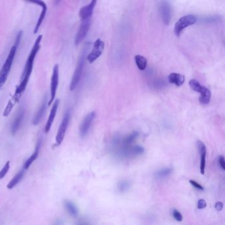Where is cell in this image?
<instances>
[{
	"instance_id": "obj_30",
	"label": "cell",
	"mask_w": 225,
	"mask_h": 225,
	"mask_svg": "<svg viewBox=\"0 0 225 225\" xmlns=\"http://www.w3.org/2000/svg\"><path fill=\"white\" fill-rule=\"evenodd\" d=\"M189 183H190L194 188L199 189V190H204V188L201 185H200V184H198L197 182H196V181L190 180H189Z\"/></svg>"
},
{
	"instance_id": "obj_32",
	"label": "cell",
	"mask_w": 225,
	"mask_h": 225,
	"mask_svg": "<svg viewBox=\"0 0 225 225\" xmlns=\"http://www.w3.org/2000/svg\"><path fill=\"white\" fill-rule=\"evenodd\" d=\"M218 162H219V165L220 167L223 170H225V160H224V158L223 156H220L219 157Z\"/></svg>"
},
{
	"instance_id": "obj_26",
	"label": "cell",
	"mask_w": 225,
	"mask_h": 225,
	"mask_svg": "<svg viewBox=\"0 0 225 225\" xmlns=\"http://www.w3.org/2000/svg\"><path fill=\"white\" fill-rule=\"evenodd\" d=\"M189 85L193 91L197 92H200L203 89V87H204L201 85V83L199 81H197L196 79H192V80L189 81Z\"/></svg>"
},
{
	"instance_id": "obj_31",
	"label": "cell",
	"mask_w": 225,
	"mask_h": 225,
	"mask_svg": "<svg viewBox=\"0 0 225 225\" xmlns=\"http://www.w3.org/2000/svg\"><path fill=\"white\" fill-rule=\"evenodd\" d=\"M206 206H207V203L204 200L201 199V200H200L199 201H198L197 208L199 209H204V208H205Z\"/></svg>"
},
{
	"instance_id": "obj_14",
	"label": "cell",
	"mask_w": 225,
	"mask_h": 225,
	"mask_svg": "<svg viewBox=\"0 0 225 225\" xmlns=\"http://www.w3.org/2000/svg\"><path fill=\"white\" fill-rule=\"evenodd\" d=\"M59 103H60L59 100H56L55 102L54 103V104H53V106H52V108L51 109V111H50V116H49V117H48V119L47 120L46 126H45V132H46V133H48V132L50 131V130L51 129V127H52L53 122H54L57 111H58V107H59Z\"/></svg>"
},
{
	"instance_id": "obj_3",
	"label": "cell",
	"mask_w": 225,
	"mask_h": 225,
	"mask_svg": "<svg viewBox=\"0 0 225 225\" xmlns=\"http://www.w3.org/2000/svg\"><path fill=\"white\" fill-rule=\"evenodd\" d=\"M197 17L193 15H185L178 20L174 26V33L177 37H180L183 30L193 25L197 22Z\"/></svg>"
},
{
	"instance_id": "obj_1",
	"label": "cell",
	"mask_w": 225,
	"mask_h": 225,
	"mask_svg": "<svg viewBox=\"0 0 225 225\" xmlns=\"http://www.w3.org/2000/svg\"><path fill=\"white\" fill-rule=\"evenodd\" d=\"M42 35H39L38 38H37L36 41H35L34 45L33 47V49L31 50V52L30 53L27 61H26L25 70L23 72V79H22V81L20 83V85L17 88L15 94L14 95L17 97H18V98H19L21 96V94H23V92L25 91L26 86H27L29 78L33 71L35 57H36L40 48H41V42L42 41Z\"/></svg>"
},
{
	"instance_id": "obj_20",
	"label": "cell",
	"mask_w": 225,
	"mask_h": 225,
	"mask_svg": "<svg viewBox=\"0 0 225 225\" xmlns=\"http://www.w3.org/2000/svg\"><path fill=\"white\" fill-rule=\"evenodd\" d=\"M24 174H25V170L24 169L21 170L19 173L13 177V178L10 181V182H9L7 186V188L10 189H13L19 184V182L22 180V178H23Z\"/></svg>"
},
{
	"instance_id": "obj_29",
	"label": "cell",
	"mask_w": 225,
	"mask_h": 225,
	"mask_svg": "<svg viewBox=\"0 0 225 225\" xmlns=\"http://www.w3.org/2000/svg\"><path fill=\"white\" fill-rule=\"evenodd\" d=\"M173 215L174 218L176 219V220H177V221L181 222L183 219V217H182V214H181L180 212H179V211L176 209L173 210Z\"/></svg>"
},
{
	"instance_id": "obj_22",
	"label": "cell",
	"mask_w": 225,
	"mask_h": 225,
	"mask_svg": "<svg viewBox=\"0 0 225 225\" xmlns=\"http://www.w3.org/2000/svg\"><path fill=\"white\" fill-rule=\"evenodd\" d=\"M139 136V132L138 131H134L130 135L126 136V138L123 140V145L125 147L130 146L131 144L133 143L134 141L138 138Z\"/></svg>"
},
{
	"instance_id": "obj_33",
	"label": "cell",
	"mask_w": 225,
	"mask_h": 225,
	"mask_svg": "<svg viewBox=\"0 0 225 225\" xmlns=\"http://www.w3.org/2000/svg\"><path fill=\"white\" fill-rule=\"evenodd\" d=\"M215 207L217 211H221L223 209V204L222 202H217L215 204Z\"/></svg>"
},
{
	"instance_id": "obj_13",
	"label": "cell",
	"mask_w": 225,
	"mask_h": 225,
	"mask_svg": "<svg viewBox=\"0 0 225 225\" xmlns=\"http://www.w3.org/2000/svg\"><path fill=\"white\" fill-rule=\"evenodd\" d=\"M32 2L34 3L37 4V5L40 6L42 7V11L41 13V14H40V17H39V18L38 19L37 23L36 26H35V29L34 30V33L37 34V32L38 31L40 26H41V25L42 23V21H44V19H45V15H46V11H47V6H46V4L45 3V2H44L43 1H41V0H36V1H33Z\"/></svg>"
},
{
	"instance_id": "obj_11",
	"label": "cell",
	"mask_w": 225,
	"mask_h": 225,
	"mask_svg": "<svg viewBox=\"0 0 225 225\" xmlns=\"http://www.w3.org/2000/svg\"><path fill=\"white\" fill-rule=\"evenodd\" d=\"M197 147L201 155V162H200V172L201 174H205V166H206V154H207V148L205 143L199 140L197 142Z\"/></svg>"
},
{
	"instance_id": "obj_12",
	"label": "cell",
	"mask_w": 225,
	"mask_h": 225,
	"mask_svg": "<svg viewBox=\"0 0 225 225\" xmlns=\"http://www.w3.org/2000/svg\"><path fill=\"white\" fill-rule=\"evenodd\" d=\"M96 4V1L92 0L91 3L86 6L83 7L80 11H79V17H81V20L91 19V17L93 13V10Z\"/></svg>"
},
{
	"instance_id": "obj_8",
	"label": "cell",
	"mask_w": 225,
	"mask_h": 225,
	"mask_svg": "<svg viewBox=\"0 0 225 225\" xmlns=\"http://www.w3.org/2000/svg\"><path fill=\"white\" fill-rule=\"evenodd\" d=\"M59 83V66L58 65H55L53 68V73L51 80L50 85V99L48 102V106L52 104L55 99L57 89H58Z\"/></svg>"
},
{
	"instance_id": "obj_15",
	"label": "cell",
	"mask_w": 225,
	"mask_h": 225,
	"mask_svg": "<svg viewBox=\"0 0 225 225\" xmlns=\"http://www.w3.org/2000/svg\"><path fill=\"white\" fill-rule=\"evenodd\" d=\"M169 81L171 84H174L177 87H181L185 82V77L183 75L178 73H172L169 77Z\"/></svg>"
},
{
	"instance_id": "obj_5",
	"label": "cell",
	"mask_w": 225,
	"mask_h": 225,
	"mask_svg": "<svg viewBox=\"0 0 225 225\" xmlns=\"http://www.w3.org/2000/svg\"><path fill=\"white\" fill-rule=\"evenodd\" d=\"M70 117H71V115H70V112L68 110V111L65 113L63 120L61 121L58 132H57L56 137V142L57 145H60L61 143L63 142L66 131H67V129L69 126Z\"/></svg>"
},
{
	"instance_id": "obj_4",
	"label": "cell",
	"mask_w": 225,
	"mask_h": 225,
	"mask_svg": "<svg viewBox=\"0 0 225 225\" xmlns=\"http://www.w3.org/2000/svg\"><path fill=\"white\" fill-rule=\"evenodd\" d=\"M85 52L84 51L82 53L81 57L79 59L76 69L75 70V72L73 73V76L72 79V82L71 84H70V90L72 91L76 89L79 81H80L84 65H85Z\"/></svg>"
},
{
	"instance_id": "obj_35",
	"label": "cell",
	"mask_w": 225,
	"mask_h": 225,
	"mask_svg": "<svg viewBox=\"0 0 225 225\" xmlns=\"http://www.w3.org/2000/svg\"><path fill=\"white\" fill-rule=\"evenodd\" d=\"M77 225H88L87 223L83 222H79L77 223Z\"/></svg>"
},
{
	"instance_id": "obj_6",
	"label": "cell",
	"mask_w": 225,
	"mask_h": 225,
	"mask_svg": "<svg viewBox=\"0 0 225 225\" xmlns=\"http://www.w3.org/2000/svg\"><path fill=\"white\" fill-rule=\"evenodd\" d=\"M158 10L162 22L165 25H169L172 19V7L170 2L167 1L161 2Z\"/></svg>"
},
{
	"instance_id": "obj_16",
	"label": "cell",
	"mask_w": 225,
	"mask_h": 225,
	"mask_svg": "<svg viewBox=\"0 0 225 225\" xmlns=\"http://www.w3.org/2000/svg\"><path fill=\"white\" fill-rule=\"evenodd\" d=\"M25 115V112L23 110H20L19 114H17V117L15 118L14 122H13L12 126H11V132L13 134H15L17 133V131L19 130L20 127L21 126V123H23V118Z\"/></svg>"
},
{
	"instance_id": "obj_9",
	"label": "cell",
	"mask_w": 225,
	"mask_h": 225,
	"mask_svg": "<svg viewBox=\"0 0 225 225\" xmlns=\"http://www.w3.org/2000/svg\"><path fill=\"white\" fill-rule=\"evenodd\" d=\"M90 26L91 19L81 20V23L77 33L76 39H75V44H76V45H79L83 41V39L85 38L88 32H89Z\"/></svg>"
},
{
	"instance_id": "obj_19",
	"label": "cell",
	"mask_w": 225,
	"mask_h": 225,
	"mask_svg": "<svg viewBox=\"0 0 225 225\" xmlns=\"http://www.w3.org/2000/svg\"><path fill=\"white\" fill-rule=\"evenodd\" d=\"M40 147H41V142H38L37 143L36 149H35L34 152L33 153V154L30 156L27 160H26L24 164V170H27L29 169L30 166L32 165V163L37 159L38 156V153H39V149Z\"/></svg>"
},
{
	"instance_id": "obj_25",
	"label": "cell",
	"mask_w": 225,
	"mask_h": 225,
	"mask_svg": "<svg viewBox=\"0 0 225 225\" xmlns=\"http://www.w3.org/2000/svg\"><path fill=\"white\" fill-rule=\"evenodd\" d=\"M19 99V98H18V97H16L15 96H14L13 97V99L11 100L10 102H9L6 108L5 109V111H4V113H3L4 116L7 117L9 115V114H10L13 108L14 107L15 103H17V101Z\"/></svg>"
},
{
	"instance_id": "obj_2",
	"label": "cell",
	"mask_w": 225,
	"mask_h": 225,
	"mask_svg": "<svg viewBox=\"0 0 225 225\" xmlns=\"http://www.w3.org/2000/svg\"><path fill=\"white\" fill-rule=\"evenodd\" d=\"M17 49V46L14 45L13 46H12L5 63H4L1 71H0V88H1L4 85V83H6L7 77L9 76V73H10L11 71V66L16 54Z\"/></svg>"
},
{
	"instance_id": "obj_7",
	"label": "cell",
	"mask_w": 225,
	"mask_h": 225,
	"mask_svg": "<svg viewBox=\"0 0 225 225\" xmlns=\"http://www.w3.org/2000/svg\"><path fill=\"white\" fill-rule=\"evenodd\" d=\"M104 48V42L102 40L99 38L94 43L93 48L90 54L87 56V59L90 64L93 63L99 57L102 55Z\"/></svg>"
},
{
	"instance_id": "obj_17",
	"label": "cell",
	"mask_w": 225,
	"mask_h": 225,
	"mask_svg": "<svg viewBox=\"0 0 225 225\" xmlns=\"http://www.w3.org/2000/svg\"><path fill=\"white\" fill-rule=\"evenodd\" d=\"M201 94V96L200 97V103L201 104L206 105L209 104L210 102V100L211 98V91L207 88L206 87H203V89L200 92Z\"/></svg>"
},
{
	"instance_id": "obj_18",
	"label": "cell",
	"mask_w": 225,
	"mask_h": 225,
	"mask_svg": "<svg viewBox=\"0 0 225 225\" xmlns=\"http://www.w3.org/2000/svg\"><path fill=\"white\" fill-rule=\"evenodd\" d=\"M46 108V99L45 98V99H44V101L42 103V105L41 106V107H40L39 110H38L36 115L34 116V118L33 120V123L34 125H38L40 123V122L41 121L44 114H45V113Z\"/></svg>"
},
{
	"instance_id": "obj_27",
	"label": "cell",
	"mask_w": 225,
	"mask_h": 225,
	"mask_svg": "<svg viewBox=\"0 0 225 225\" xmlns=\"http://www.w3.org/2000/svg\"><path fill=\"white\" fill-rule=\"evenodd\" d=\"M118 188L119 191L121 192H127L130 188V183L127 180H123L118 183Z\"/></svg>"
},
{
	"instance_id": "obj_23",
	"label": "cell",
	"mask_w": 225,
	"mask_h": 225,
	"mask_svg": "<svg viewBox=\"0 0 225 225\" xmlns=\"http://www.w3.org/2000/svg\"><path fill=\"white\" fill-rule=\"evenodd\" d=\"M65 207L66 210H67L70 215H72L73 217H76L78 215V210L76 206L72 202L69 201H65Z\"/></svg>"
},
{
	"instance_id": "obj_28",
	"label": "cell",
	"mask_w": 225,
	"mask_h": 225,
	"mask_svg": "<svg viewBox=\"0 0 225 225\" xmlns=\"http://www.w3.org/2000/svg\"><path fill=\"white\" fill-rule=\"evenodd\" d=\"M10 162L7 161L3 167V169L0 170V180L3 179L6 176L9 170H10Z\"/></svg>"
},
{
	"instance_id": "obj_10",
	"label": "cell",
	"mask_w": 225,
	"mask_h": 225,
	"mask_svg": "<svg viewBox=\"0 0 225 225\" xmlns=\"http://www.w3.org/2000/svg\"><path fill=\"white\" fill-rule=\"evenodd\" d=\"M95 112H91L89 114H87L85 118H84V120H83L80 126V128H79V134H80V135L82 138H84V137H85L87 135L88 132H89L90 130L92 123L95 118Z\"/></svg>"
},
{
	"instance_id": "obj_21",
	"label": "cell",
	"mask_w": 225,
	"mask_h": 225,
	"mask_svg": "<svg viewBox=\"0 0 225 225\" xmlns=\"http://www.w3.org/2000/svg\"><path fill=\"white\" fill-rule=\"evenodd\" d=\"M135 61L136 65L138 66V68L139 70L143 71V70L146 69L147 65V61L145 57L141 55H136L135 56Z\"/></svg>"
},
{
	"instance_id": "obj_34",
	"label": "cell",
	"mask_w": 225,
	"mask_h": 225,
	"mask_svg": "<svg viewBox=\"0 0 225 225\" xmlns=\"http://www.w3.org/2000/svg\"><path fill=\"white\" fill-rule=\"evenodd\" d=\"M21 37H22V32L20 31V33L18 34V35H17V38H16V41H15V46H17V47H18L19 43L21 42Z\"/></svg>"
},
{
	"instance_id": "obj_24",
	"label": "cell",
	"mask_w": 225,
	"mask_h": 225,
	"mask_svg": "<svg viewBox=\"0 0 225 225\" xmlns=\"http://www.w3.org/2000/svg\"><path fill=\"white\" fill-rule=\"evenodd\" d=\"M173 171V170L171 168H166V169H163L162 170L157 171L155 173V176L157 178H160V179L166 178L172 174Z\"/></svg>"
}]
</instances>
